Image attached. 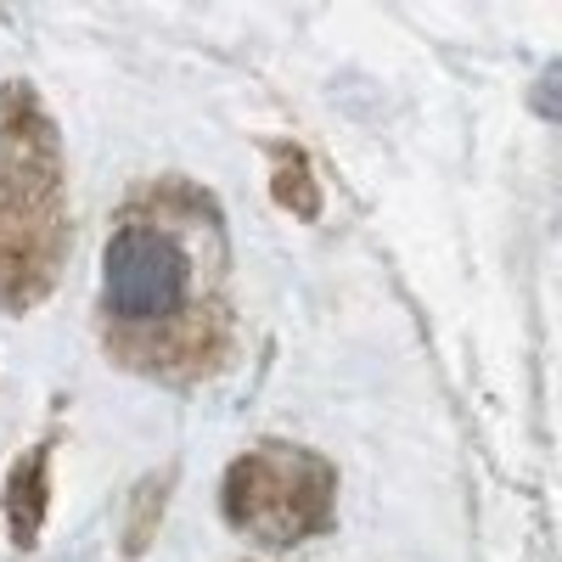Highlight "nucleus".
<instances>
[{
    "instance_id": "nucleus-1",
    "label": "nucleus",
    "mask_w": 562,
    "mask_h": 562,
    "mask_svg": "<svg viewBox=\"0 0 562 562\" xmlns=\"http://www.w3.org/2000/svg\"><path fill=\"white\" fill-rule=\"evenodd\" d=\"M108 344L153 378H198L231 338L220 214L192 186L140 192L102 254Z\"/></svg>"
},
{
    "instance_id": "nucleus-2",
    "label": "nucleus",
    "mask_w": 562,
    "mask_h": 562,
    "mask_svg": "<svg viewBox=\"0 0 562 562\" xmlns=\"http://www.w3.org/2000/svg\"><path fill=\"white\" fill-rule=\"evenodd\" d=\"M57 147L0 85V299H34L57 259Z\"/></svg>"
},
{
    "instance_id": "nucleus-3",
    "label": "nucleus",
    "mask_w": 562,
    "mask_h": 562,
    "mask_svg": "<svg viewBox=\"0 0 562 562\" xmlns=\"http://www.w3.org/2000/svg\"><path fill=\"white\" fill-rule=\"evenodd\" d=\"M225 512L259 546H299L304 535L326 529V518H333V473H326V461L304 450L270 445L231 467Z\"/></svg>"
}]
</instances>
